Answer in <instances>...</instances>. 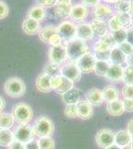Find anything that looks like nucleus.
Wrapping results in <instances>:
<instances>
[{
    "label": "nucleus",
    "instance_id": "obj_1",
    "mask_svg": "<svg viewBox=\"0 0 133 149\" xmlns=\"http://www.w3.org/2000/svg\"><path fill=\"white\" fill-rule=\"evenodd\" d=\"M66 46L68 61L77 62L83 55L89 51V48L83 40H79V38H75L67 43H64Z\"/></svg>",
    "mask_w": 133,
    "mask_h": 149
},
{
    "label": "nucleus",
    "instance_id": "obj_2",
    "mask_svg": "<svg viewBox=\"0 0 133 149\" xmlns=\"http://www.w3.org/2000/svg\"><path fill=\"white\" fill-rule=\"evenodd\" d=\"M11 114L14 120L19 124H29L33 118L32 107L25 102H19L12 107Z\"/></svg>",
    "mask_w": 133,
    "mask_h": 149
},
{
    "label": "nucleus",
    "instance_id": "obj_3",
    "mask_svg": "<svg viewBox=\"0 0 133 149\" xmlns=\"http://www.w3.org/2000/svg\"><path fill=\"white\" fill-rule=\"evenodd\" d=\"M33 130L36 136L44 137V136H52V134L55 131V125L52 119L48 116H39L36 118V120L33 123Z\"/></svg>",
    "mask_w": 133,
    "mask_h": 149
},
{
    "label": "nucleus",
    "instance_id": "obj_4",
    "mask_svg": "<svg viewBox=\"0 0 133 149\" xmlns=\"http://www.w3.org/2000/svg\"><path fill=\"white\" fill-rule=\"evenodd\" d=\"M4 92L10 97L17 98L24 95L26 92V86L23 80L17 77H12L4 84Z\"/></svg>",
    "mask_w": 133,
    "mask_h": 149
},
{
    "label": "nucleus",
    "instance_id": "obj_5",
    "mask_svg": "<svg viewBox=\"0 0 133 149\" xmlns=\"http://www.w3.org/2000/svg\"><path fill=\"white\" fill-rule=\"evenodd\" d=\"M57 33L61 36L63 42H69L77 38V24L70 19H66L57 26Z\"/></svg>",
    "mask_w": 133,
    "mask_h": 149
},
{
    "label": "nucleus",
    "instance_id": "obj_6",
    "mask_svg": "<svg viewBox=\"0 0 133 149\" xmlns=\"http://www.w3.org/2000/svg\"><path fill=\"white\" fill-rule=\"evenodd\" d=\"M14 140L20 141L22 143H27L29 141L35 139V133H34L33 127L29 124H19L13 129Z\"/></svg>",
    "mask_w": 133,
    "mask_h": 149
},
{
    "label": "nucleus",
    "instance_id": "obj_7",
    "mask_svg": "<svg viewBox=\"0 0 133 149\" xmlns=\"http://www.w3.org/2000/svg\"><path fill=\"white\" fill-rule=\"evenodd\" d=\"M60 74L63 78L69 79V80L72 81L74 83L79 81L81 78V72L79 71V67L77 66V63L72 61H69L64 65H62Z\"/></svg>",
    "mask_w": 133,
    "mask_h": 149
},
{
    "label": "nucleus",
    "instance_id": "obj_8",
    "mask_svg": "<svg viewBox=\"0 0 133 149\" xmlns=\"http://www.w3.org/2000/svg\"><path fill=\"white\" fill-rule=\"evenodd\" d=\"M91 13H93V19L103 21L106 23L113 16L114 11L109 4L104 3V2H100L93 8Z\"/></svg>",
    "mask_w": 133,
    "mask_h": 149
},
{
    "label": "nucleus",
    "instance_id": "obj_9",
    "mask_svg": "<svg viewBox=\"0 0 133 149\" xmlns=\"http://www.w3.org/2000/svg\"><path fill=\"white\" fill-rule=\"evenodd\" d=\"M48 59L50 62L58 65L65 64L68 61L66 46L64 44L59 46H50L48 50Z\"/></svg>",
    "mask_w": 133,
    "mask_h": 149
},
{
    "label": "nucleus",
    "instance_id": "obj_10",
    "mask_svg": "<svg viewBox=\"0 0 133 149\" xmlns=\"http://www.w3.org/2000/svg\"><path fill=\"white\" fill-rule=\"evenodd\" d=\"M76 63L77 66L79 67V71L81 72V74H89L93 72L96 63V59L94 57L93 53L88 51V53H86V54L79 58Z\"/></svg>",
    "mask_w": 133,
    "mask_h": 149
},
{
    "label": "nucleus",
    "instance_id": "obj_11",
    "mask_svg": "<svg viewBox=\"0 0 133 149\" xmlns=\"http://www.w3.org/2000/svg\"><path fill=\"white\" fill-rule=\"evenodd\" d=\"M95 143L101 149H105L114 144V132L108 128H102L98 130L95 135Z\"/></svg>",
    "mask_w": 133,
    "mask_h": 149
},
{
    "label": "nucleus",
    "instance_id": "obj_12",
    "mask_svg": "<svg viewBox=\"0 0 133 149\" xmlns=\"http://www.w3.org/2000/svg\"><path fill=\"white\" fill-rule=\"evenodd\" d=\"M89 15V10L88 7L83 5L81 3H77L75 5H72L71 13H70V20L72 21L75 23H83L86 22V20L88 19Z\"/></svg>",
    "mask_w": 133,
    "mask_h": 149
},
{
    "label": "nucleus",
    "instance_id": "obj_13",
    "mask_svg": "<svg viewBox=\"0 0 133 149\" xmlns=\"http://www.w3.org/2000/svg\"><path fill=\"white\" fill-rule=\"evenodd\" d=\"M114 46H116L113 41V38L111 36L110 33L106 34L105 36L101 38H98L97 40L94 42L93 50V52H106V51H110Z\"/></svg>",
    "mask_w": 133,
    "mask_h": 149
},
{
    "label": "nucleus",
    "instance_id": "obj_14",
    "mask_svg": "<svg viewBox=\"0 0 133 149\" xmlns=\"http://www.w3.org/2000/svg\"><path fill=\"white\" fill-rule=\"evenodd\" d=\"M78 117L81 119L86 120L93 117V107L86 100H79V102L76 104Z\"/></svg>",
    "mask_w": 133,
    "mask_h": 149
},
{
    "label": "nucleus",
    "instance_id": "obj_15",
    "mask_svg": "<svg viewBox=\"0 0 133 149\" xmlns=\"http://www.w3.org/2000/svg\"><path fill=\"white\" fill-rule=\"evenodd\" d=\"M72 7V0H57L54 11L59 17L69 18Z\"/></svg>",
    "mask_w": 133,
    "mask_h": 149
},
{
    "label": "nucleus",
    "instance_id": "obj_16",
    "mask_svg": "<svg viewBox=\"0 0 133 149\" xmlns=\"http://www.w3.org/2000/svg\"><path fill=\"white\" fill-rule=\"evenodd\" d=\"M93 37L94 36L91 24L88 22L77 24V38L84 42H88V41L93 40Z\"/></svg>",
    "mask_w": 133,
    "mask_h": 149
},
{
    "label": "nucleus",
    "instance_id": "obj_17",
    "mask_svg": "<svg viewBox=\"0 0 133 149\" xmlns=\"http://www.w3.org/2000/svg\"><path fill=\"white\" fill-rule=\"evenodd\" d=\"M123 70H124V67H122V65L109 64V67H108V70L105 74V78L108 81H113V83H117V81H122Z\"/></svg>",
    "mask_w": 133,
    "mask_h": 149
},
{
    "label": "nucleus",
    "instance_id": "obj_18",
    "mask_svg": "<svg viewBox=\"0 0 133 149\" xmlns=\"http://www.w3.org/2000/svg\"><path fill=\"white\" fill-rule=\"evenodd\" d=\"M86 100L91 103L93 107H100L103 103L104 100H103L102 91L97 88H93L89 91H88L86 95Z\"/></svg>",
    "mask_w": 133,
    "mask_h": 149
},
{
    "label": "nucleus",
    "instance_id": "obj_19",
    "mask_svg": "<svg viewBox=\"0 0 133 149\" xmlns=\"http://www.w3.org/2000/svg\"><path fill=\"white\" fill-rule=\"evenodd\" d=\"M41 24L38 21L34 20V19L31 18H25L23 21L22 24V29H23V32L25 33L26 35L29 36H33L36 35L39 33V31L41 30Z\"/></svg>",
    "mask_w": 133,
    "mask_h": 149
},
{
    "label": "nucleus",
    "instance_id": "obj_20",
    "mask_svg": "<svg viewBox=\"0 0 133 149\" xmlns=\"http://www.w3.org/2000/svg\"><path fill=\"white\" fill-rule=\"evenodd\" d=\"M27 17L34 19L38 22H42L47 17V9L39 5V4H35L34 6L29 8L27 12Z\"/></svg>",
    "mask_w": 133,
    "mask_h": 149
},
{
    "label": "nucleus",
    "instance_id": "obj_21",
    "mask_svg": "<svg viewBox=\"0 0 133 149\" xmlns=\"http://www.w3.org/2000/svg\"><path fill=\"white\" fill-rule=\"evenodd\" d=\"M93 29V36L96 38H101L106 34H108V27L107 24L103 21L96 20V19H93V20L89 22Z\"/></svg>",
    "mask_w": 133,
    "mask_h": 149
},
{
    "label": "nucleus",
    "instance_id": "obj_22",
    "mask_svg": "<svg viewBox=\"0 0 133 149\" xmlns=\"http://www.w3.org/2000/svg\"><path fill=\"white\" fill-rule=\"evenodd\" d=\"M106 111L111 116H120V115H122L125 112L122 100L119 98V100L106 102Z\"/></svg>",
    "mask_w": 133,
    "mask_h": 149
},
{
    "label": "nucleus",
    "instance_id": "obj_23",
    "mask_svg": "<svg viewBox=\"0 0 133 149\" xmlns=\"http://www.w3.org/2000/svg\"><path fill=\"white\" fill-rule=\"evenodd\" d=\"M132 137L128 133L127 130H118L114 133V144L119 146L120 148L128 147L131 143Z\"/></svg>",
    "mask_w": 133,
    "mask_h": 149
},
{
    "label": "nucleus",
    "instance_id": "obj_24",
    "mask_svg": "<svg viewBox=\"0 0 133 149\" xmlns=\"http://www.w3.org/2000/svg\"><path fill=\"white\" fill-rule=\"evenodd\" d=\"M36 88L40 93H48L52 92V88H51L50 84V77L46 74H41L38 76V78L36 79Z\"/></svg>",
    "mask_w": 133,
    "mask_h": 149
},
{
    "label": "nucleus",
    "instance_id": "obj_25",
    "mask_svg": "<svg viewBox=\"0 0 133 149\" xmlns=\"http://www.w3.org/2000/svg\"><path fill=\"white\" fill-rule=\"evenodd\" d=\"M62 100L65 104H77L81 100V92L78 88H72L62 95Z\"/></svg>",
    "mask_w": 133,
    "mask_h": 149
},
{
    "label": "nucleus",
    "instance_id": "obj_26",
    "mask_svg": "<svg viewBox=\"0 0 133 149\" xmlns=\"http://www.w3.org/2000/svg\"><path fill=\"white\" fill-rule=\"evenodd\" d=\"M126 56L122 53L118 46H114L110 50L109 63L115 65H122L126 62Z\"/></svg>",
    "mask_w": 133,
    "mask_h": 149
},
{
    "label": "nucleus",
    "instance_id": "obj_27",
    "mask_svg": "<svg viewBox=\"0 0 133 149\" xmlns=\"http://www.w3.org/2000/svg\"><path fill=\"white\" fill-rule=\"evenodd\" d=\"M103 100L106 102H112V100H119V91L114 86H106L102 90Z\"/></svg>",
    "mask_w": 133,
    "mask_h": 149
},
{
    "label": "nucleus",
    "instance_id": "obj_28",
    "mask_svg": "<svg viewBox=\"0 0 133 149\" xmlns=\"http://www.w3.org/2000/svg\"><path fill=\"white\" fill-rule=\"evenodd\" d=\"M56 33H57V27L54 25H48V26H45V27L41 28L38 35H39V39L42 41L43 43L48 44L50 38L54 34H56Z\"/></svg>",
    "mask_w": 133,
    "mask_h": 149
},
{
    "label": "nucleus",
    "instance_id": "obj_29",
    "mask_svg": "<svg viewBox=\"0 0 133 149\" xmlns=\"http://www.w3.org/2000/svg\"><path fill=\"white\" fill-rule=\"evenodd\" d=\"M13 141V132L10 129H0V146L8 147Z\"/></svg>",
    "mask_w": 133,
    "mask_h": 149
},
{
    "label": "nucleus",
    "instance_id": "obj_30",
    "mask_svg": "<svg viewBox=\"0 0 133 149\" xmlns=\"http://www.w3.org/2000/svg\"><path fill=\"white\" fill-rule=\"evenodd\" d=\"M14 123L15 120L11 113H7V112L0 113V129H11Z\"/></svg>",
    "mask_w": 133,
    "mask_h": 149
},
{
    "label": "nucleus",
    "instance_id": "obj_31",
    "mask_svg": "<svg viewBox=\"0 0 133 149\" xmlns=\"http://www.w3.org/2000/svg\"><path fill=\"white\" fill-rule=\"evenodd\" d=\"M38 145L40 149H55V140L52 136H44L37 139Z\"/></svg>",
    "mask_w": 133,
    "mask_h": 149
},
{
    "label": "nucleus",
    "instance_id": "obj_32",
    "mask_svg": "<svg viewBox=\"0 0 133 149\" xmlns=\"http://www.w3.org/2000/svg\"><path fill=\"white\" fill-rule=\"evenodd\" d=\"M109 64L110 63L108 61H96L93 72L98 77H105Z\"/></svg>",
    "mask_w": 133,
    "mask_h": 149
},
{
    "label": "nucleus",
    "instance_id": "obj_33",
    "mask_svg": "<svg viewBox=\"0 0 133 149\" xmlns=\"http://www.w3.org/2000/svg\"><path fill=\"white\" fill-rule=\"evenodd\" d=\"M60 71H61V65L53 63V62H49L44 67V74H48L49 77L60 74Z\"/></svg>",
    "mask_w": 133,
    "mask_h": 149
},
{
    "label": "nucleus",
    "instance_id": "obj_34",
    "mask_svg": "<svg viewBox=\"0 0 133 149\" xmlns=\"http://www.w3.org/2000/svg\"><path fill=\"white\" fill-rule=\"evenodd\" d=\"M110 34L112 36L113 41H114L116 46L126 42V29H120V30L113 31V32H110Z\"/></svg>",
    "mask_w": 133,
    "mask_h": 149
},
{
    "label": "nucleus",
    "instance_id": "obj_35",
    "mask_svg": "<svg viewBox=\"0 0 133 149\" xmlns=\"http://www.w3.org/2000/svg\"><path fill=\"white\" fill-rule=\"evenodd\" d=\"M113 16L119 23L122 29H126L130 26V15L129 13H114Z\"/></svg>",
    "mask_w": 133,
    "mask_h": 149
},
{
    "label": "nucleus",
    "instance_id": "obj_36",
    "mask_svg": "<svg viewBox=\"0 0 133 149\" xmlns=\"http://www.w3.org/2000/svg\"><path fill=\"white\" fill-rule=\"evenodd\" d=\"M74 85H75V83L72 81L69 80V79H66V78H63V81H62L61 86H60L55 92L56 93H58V95H63L64 93L69 92L70 90H72V88H74Z\"/></svg>",
    "mask_w": 133,
    "mask_h": 149
},
{
    "label": "nucleus",
    "instance_id": "obj_37",
    "mask_svg": "<svg viewBox=\"0 0 133 149\" xmlns=\"http://www.w3.org/2000/svg\"><path fill=\"white\" fill-rule=\"evenodd\" d=\"M114 9L116 13H129L131 10L130 0H119L114 4Z\"/></svg>",
    "mask_w": 133,
    "mask_h": 149
},
{
    "label": "nucleus",
    "instance_id": "obj_38",
    "mask_svg": "<svg viewBox=\"0 0 133 149\" xmlns=\"http://www.w3.org/2000/svg\"><path fill=\"white\" fill-rule=\"evenodd\" d=\"M122 81L124 85H133V67L126 66L124 68Z\"/></svg>",
    "mask_w": 133,
    "mask_h": 149
},
{
    "label": "nucleus",
    "instance_id": "obj_39",
    "mask_svg": "<svg viewBox=\"0 0 133 149\" xmlns=\"http://www.w3.org/2000/svg\"><path fill=\"white\" fill-rule=\"evenodd\" d=\"M64 113L69 118H76L78 117V111H77L76 104H66L64 109Z\"/></svg>",
    "mask_w": 133,
    "mask_h": 149
},
{
    "label": "nucleus",
    "instance_id": "obj_40",
    "mask_svg": "<svg viewBox=\"0 0 133 149\" xmlns=\"http://www.w3.org/2000/svg\"><path fill=\"white\" fill-rule=\"evenodd\" d=\"M63 81V77L61 74H56V76L50 77V84H51V88L53 91H56L60 86H61Z\"/></svg>",
    "mask_w": 133,
    "mask_h": 149
},
{
    "label": "nucleus",
    "instance_id": "obj_41",
    "mask_svg": "<svg viewBox=\"0 0 133 149\" xmlns=\"http://www.w3.org/2000/svg\"><path fill=\"white\" fill-rule=\"evenodd\" d=\"M123 98L133 100V85H124L121 91Z\"/></svg>",
    "mask_w": 133,
    "mask_h": 149
},
{
    "label": "nucleus",
    "instance_id": "obj_42",
    "mask_svg": "<svg viewBox=\"0 0 133 149\" xmlns=\"http://www.w3.org/2000/svg\"><path fill=\"white\" fill-rule=\"evenodd\" d=\"M93 55L95 57L96 61H108L109 62L110 51L106 52H93Z\"/></svg>",
    "mask_w": 133,
    "mask_h": 149
},
{
    "label": "nucleus",
    "instance_id": "obj_43",
    "mask_svg": "<svg viewBox=\"0 0 133 149\" xmlns=\"http://www.w3.org/2000/svg\"><path fill=\"white\" fill-rule=\"evenodd\" d=\"M48 44H49L50 46H59V45L64 44V42H63V39L61 38V36L58 34V33H56V34H54L50 38Z\"/></svg>",
    "mask_w": 133,
    "mask_h": 149
},
{
    "label": "nucleus",
    "instance_id": "obj_44",
    "mask_svg": "<svg viewBox=\"0 0 133 149\" xmlns=\"http://www.w3.org/2000/svg\"><path fill=\"white\" fill-rule=\"evenodd\" d=\"M118 47H119V49L121 50L122 53L126 57L130 56V55L132 54V52H133V47L130 44H128L127 42H124V43H122V44L118 45Z\"/></svg>",
    "mask_w": 133,
    "mask_h": 149
},
{
    "label": "nucleus",
    "instance_id": "obj_45",
    "mask_svg": "<svg viewBox=\"0 0 133 149\" xmlns=\"http://www.w3.org/2000/svg\"><path fill=\"white\" fill-rule=\"evenodd\" d=\"M9 14V7L4 1L0 0V20L5 19Z\"/></svg>",
    "mask_w": 133,
    "mask_h": 149
},
{
    "label": "nucleus",
    "instance_id": "obj_46",
    "mask_svg": "<svg viewBox=\"0 0 133 149\" xmlns=\"http://www.w3.org/2000/svg\"><path fill=\"white\" fill-rule=\"evenodd\" d=\"M36 2H37V4H39V5L45 7V8L47 9V8H52V7H54L57 0H36Z\"/></svg>",
    "mask_w": 133,
    "mask_h": 149
},
{
    "label": "nucleus",
    "instance_id": "obj_47",
    "mask_svg": "<svg viewBox=\"0 0 133 149\" xmlns=\"http://www.w3.org/2000/svg\"><path fill=\"white\" fill-rule=\"evenodd\" d=\"M122 103H123V107H124V111L133 112V100L123 98Z\"/></svg>",
    "mask_w": 133,
    "mask_h": 149
},
{
    "label": "nucleus",
    "instance_id": "obj_48",
    "mask_svg": "<svg viewBox=\"0 0 133 149\" xmlns=\"http://www.w3.org/2000/svg\"><path fill=\"white\" fill-rule=\"evenodd\" d=\"M126 42L133 47V27L126 28Z\"/></svg>",
    "mask_w": 133,
    "mask_h": 149
},
{
    "label": "nucleus",
    "instance_id": "obj_49",
    "mask_svg": "<svg viewBox=\"0 0 133 149\" xmlns=\"http://www.w3.org/2000/svg\"><path fill=\"white\" fill-rule=\"evenodd\" d=\"M100 2V0H81V3L84 5L86 7H88V8H93L94 6L96 5V4H98Z\"/></svg>",
    "mask_w": 133,
    "mask_h": 149
},
{
    "label": "nucleus",
    "instance_id": "obj_50",
    "mask_svg": "<svg viewBox=\"0 0 133 149\" xmlns=\"http://www.w3.org/2000/svg\"><path fill=\"white\" fill-rule=\"evenodd\" d=\"M7 149H25V144L20 142V141L14 140L13 142L7 147Z\"/></svg>",
    "mask_w": 133,
    "mask_h": 149
},
{
    "label": "nucleus",
    "instance_id": "obj_51",
    "mask_svg": "<svg viewBox=\"0 0 133 149\" xmlns=\"http://www.w3.org/2000/svg\"><path fill=\"white\" fill-rule=\"evenodd\" d=\"M25 149H40V147H39V145H38L37 140L33 139V140L25 143Z\"/></svg>",
    "mask_w": 133,
    "mask_h": 149
},
{
    "label": "nucleus",
    "instance_id": "obj_52",
    "mask_svg": "<svg viewBox=\"0 0 133 149\" xmlns=\"http://www.w3.org/2000/svg\"><path fill=\"white\" fill-rule=\"evenodd\" d=\"M126 130H127L128 133L130 134V136H131L132 139H133V118H131L129 121H128Z\"/></svg>",
    "mask_w": 133,
    "mask_h": 149
},
{
    "label": "nucleus",
    "instance_id": "obj_53",
    "mask_svg": "<svg viewBox=\"0 0 133 149\" xmlns=\"http://www.w3.org/2000/svg\"><path fill=\"white\" fill-rule=\"evenodd\" d=\"M5 105H6V102H5V100H4V98L2 97H0V113L5 109Z\"/></svg>",
    "mask_w": 133,
    "mask_h": 149
},
{
    "label": "nucleus",
    "instance_id": "obj_54",
    "mask_svg": "<svg viewBox=\"0 0 133 149\" xmlns=\"http://www.w3.org/2000/svg\"><path fill=\"white\" fill-rule=\"evenodd\" d=\"M126 65L127 66H129V67H133V57L130 55V56H128L127 58H126Z\"/></svg>",
    "mask_w": 133,
    "mask_h": 149
},
{
    "label": "nucleus",
    "instance_id": "obj_55",
    "mask_svg": "<svg viewBox=\"0 0 133 149\" xmlns=\"http://www.w3.org/2000/svg\"><path fill=\"white\" fill-rule=\"evenodd\" d=\"M102 1L107 4H115V3H117L119 0H102Z\"/></svg>",
    "mask_w": 133,
    "mask_h": 149
},
{
    "label": "nucleus",
    "instance_id": "obj_56",
    "mask_svg": "<svg viewBox=\"0 0 133 149\" xmlns=\"http://www.w3.org/2000/svg\"><path fill=\"white\" fill-rule=\"evenodd\" d=\"M105 149H122V148H120L119 146L116 145V144H112V145L108 146V147H106Z\"/></svg>",
    "mask_w": 133,
    "mask_h": 149
},
{
    "label": "nucleus",
    "instance_id": "obj_57",
    "mask_svg": "<svg viewBox=\"0 0 133 149\" xmlns=\"http://www.w3.org/2000/svg\"><path fill=\"white\" fill-rule=\"evenodd\" d=\"M129 15H130V26L133 27V11L129 12Z\"/></svg>",
    "mask_w": 133,
    "mask_h": 149
},
{
    "label": "nucleus",
    "instance_id": "obj_58",
    "mask_svg": "<svg viewBox=\"0 0 133 149\" xmlns=\"http://www.w3.org/2000/svg\"><path fill=\"white\" fill-rule=\"evenodd\" d=\"M130 7H131V10L130 11H133V0H130Z\"/></svg>",
    "mask_w": 133,
    "mask_h": 149
},
{
    "label": "nucleus",
    "instance_id": "obj_59",
    "mask_svg": "<svg viewBox=\"0 0 133 149\" xmlns=\"http://www.w3.org/2000/svg\"><path fill=\"white\" fill-rule=\"evenodd\" d=\"M129 147H130V149H133V139H132V140H131V143H130Z\"/></svg>",
    "mask_w": 133,
    "mask_h": 149
},
{
    "label": "nucleus",
    "instance_id": "obj_60",
    "mask_svg": "<svg viewBox=\"0 0 133 149\" xmlns=\"http://www.w3.org/2000/svg\"><path fill=\"white\" fill-rule=\"evenodd\" d=\"M122 149H130V147L128 146V147H124V148H122Z\"/></svg>",
    "mask_w": 133,
    "mask_h": 149
},
{
    "label": "nucleus",
    "instance_id": "obj_61",
    "mask_svg": "<svg viewBox=\"0 0 133 149\" xmlns=\"http://www.w3.org/2000/svg\"><path fill=\"white\" fill-rule=\"evenodd\" d=\"M131 56H132V57H133V52H132V54H131Z\"/></svg>",
    "mask_w": 133,
    "mask_h": 149
}]
</instances>
